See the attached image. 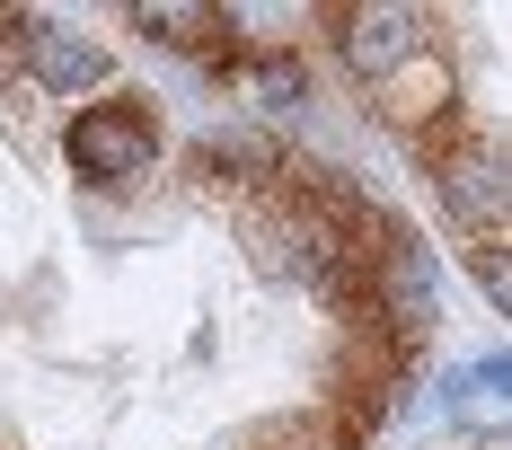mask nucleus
I'll return each instance as SVG.
<instances>
[{"instance_id":"1","label":"nucleus","mask_w":512,"mask_h":450,"mask_svg":"<svg viewBox=\"0 0 512 450\" xmlns=\"http://www.w3.org/2000/svg\"><path fill=\"white\" fill-rule=\"evenodd\" d=\"M424 177H433V195L451 212L460 248L495 256V239H504V150H495V133H442V142H424Z\"/></svg>"},{"instance_id":"3","label":"nucleus","mask_w":512,"mask_h":450,"mask_svg":"<svg viewBox=\"0 0 512 450\" xmlns=\"http://www.w3.org/2000/svg\"><path fill=\"white\" fill-rule=\"evenodd\" d=\"M336 45L371 89H389L407 62L433 53V18L424 9H398V0H371V9H336Z\"/></svg>"},{"instance_id":"4","label":"nucleus","mask_w":512,"mask_h":450,"mask_svg":"<svg viewBox=\"0 0 512 450\" xmlns=\"http://www.w3.org/2000/svg\"><path fill=\"white\" fill-rule=\"evenodd\" d=\"M9 45H18V62H27V80L53 89V98L106 80V45L80 36V27H62V18H9Z\"/></svg>"},{"instance_id":"8","label":"nucleus","mask_w":512,"mask_h":450,"mask_svg":"<svg viewBox=\"0 0 512 450\" xmlns=\"http://www.w3.org/2000/svg\"><path fill=\"white\" fill-rule=\"evenodd\" d=\"M204 168H248L256 186H274V168H283V150H274V133H212L204 150H195Z\"/></svg>"},{"instance_id":"5","label":"nucleus","mask_w":512,"mask_h":450,"mask_svg":"<svg viewBox=\"0 0 512 450\" xmlns=\"http://www.w3.org/2000/svg\"><path fill=\"white\" fill-rule=\"evenodd\" d=\"M133 27L159 36L168 53H195L212 71H239V18H221V9H177V0H151V9H133Z\"/></svg>"},{"instance_id":"7","label":"nucleus","mask_w":512,"mask_h":450,"mask_svg":"<svg viewBox=\"0 0 512 450\" xmlns=\"http://www.w3.org/2000/svg\"><path fill=\"white\" fill-rule=\"evenodd\" d=\"M442 406H451L460 424H477V433H495V424H504V362L486 353V362H468L460 380H442Z\"/></svg>"},{"instance_id":"6","label":"nucleus","mask_w":512,"mask_h":450,"mask_svg":"<svg viewBox=\"0 0 512 450\" xmlns=\"http://www.w3.org/2000/svg\"><path fill=\"white\" fill-rule=\"evenodd\" d=\"M239 89H248V106H265V115H292V106H309V62L292 45H265V53H239V71H230Z\"/></svg>"},{"instance_id":"2","label":"nucleus","mask_w":512,"mask_h":450,"mask_svg":"<svg viewBox=\"0 0 512 450\" xmlns=\"http://www.w3.org/2000/svg\"><path fill=\"white\" fill-rule=\"evenodd\" d=\"M62 150H71V168L89 177V186H133V177H151L159 168V106L133 98V89H115V98L80 106L71 115V133H62Z\"/></svg>"}]
</instances>
